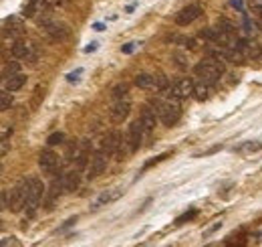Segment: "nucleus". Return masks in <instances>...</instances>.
Returning a JSON list of instances; mask_svg holds the SVG:
<instances>
[{
    "mask_svg": "<svg viewBox=\"0 0 262 247\" xmlns=\"http://www.w3.org/2000/svg\"><path fill=\"white\" fill-rule=\"evenodd\" d=\"M65 2H69V0H59V4H65Z\"/></svg>",
    "mask_w": 262,
    "mask_h": 247,
    "instance_id": "58836bf2",
    "label": "nucleus"
},
{
    "mask_svg": "<svg viewBox=\"0 0 262 247\" xmlns=\"http://www.w3.org/2000/svg\"><path fill=\"white\" fill-rule=\"evenodd\" d=\"M63 140H65V134H63V132H53V134L47 138V144H49V146H59V144H63Z\"/></svg>",
    "mask_w": 262,
    "mask_h": 247,
    "instance_id": "bb28decb",
    "label": "nucleus"
},
{
    "mask_svg": "<svg viewBox=\"0 0 262 247\" xmlns=\"http://www.w3.org/2000/svg\"><path fill=\"white\" fill-rule=\"evenodd\" d=\"M145 132H147V130H145V126H143V122H141V120H135V122H131L129 124L125 140H127V144H129L131 152H137V150H139V146H141V142H143V134H145Z\"/></svg>",
    "mask_w": 262,
    "mask_h": 247,
    "instance_id": "9d476101",
    "label": "nucleus"
},
{
    "mask_svg": "<svg viewBox=\"0 0 262 247\" xmlns=\"http://www.w3.org/2000/svg\"><path fill=\"white\" fill-rule=\"evenodd\" d=\"M125 191L123 189H111V191H103L93 203H91V211H99L101 207H105V205H109V203H113V201H117L121 195H123Z\"/></svg>",
    "mask_w": 262,
    "mask_h": 247,
    "instance_id": "4468645a",
    "label": "nucleus"
},
{
    "mask_svg": "<svg viewBox=\"0 0 262 247\" xmlns=\"http://www.w3.org/2000/svg\"><path fill=\"white\" fill-rule=\"evenodd\" d=\"M107 160H109V156L97 150V152L91 156V160H89V166H87V179H89V181L99 179V177L105 172V168H107Z\"/></svg>",
    "mask_w": 262,
    "mask_h": 247,
    "instance_id": "1a4fd4ad",
    "label": "nucleus"
},
{
    "mask_svg": "<svg viewBox=\"0 0 262 247\" xmlns=\"http://www.w3.org/2000/svg\"><path fill=\"white\" fill-rule=\"evenodd\" d=\"M196 215H198V211H196V209H192L190 213H184V215H180V217L176 219V225H184L186 221H192Z\"/></svg>",
    "mask_w": 262,
    "mask_h": 247,
    "instance_id": "cd10ccee",
    "label": "nucleus"
},
{
    "mask_svg": "<svg viewBox=\"0 0 262 247\" xmlns=\"http://www.w3.org/2000/svg\"><path fill=\"white\" fill-rule=\"evenodd\" d=\"M12 136V128H8V126H4L2 128V140H8Z\"/></svg>",
    "mask_w": 262,
    "mask_h": 247,
    "instance_id": "72a5a7b5",
    "label": "nucleus"
},
{
    "mask_svg": "<svg viewBox=\"0 0 262 247\" xmlns=\"http://www.w3.org/2000/svg\"><path fill=\"white\" fill-rule=\"evenodd\" d=\"M137 45H139V43H127V45L121 47V51H123V53H133V49H135Z\"/></svg>",
    "mask_w": 262,
    "mask_h": 247,
    "instance_id": "473e14b6",
    "label": "nucleus"
},
{
    "mask_svg": "<svg viewBox=\"0 0 262 247\" xmlns=\"http://www.w3.org/2000/svg\"><path fill=\"white\" fill-rule=\"evenodd\" d=\"M171 59H173V63H176L178 69H182V71H188L190 69V59L184 53H173Z\"/></svg>",
    "mask_w": 262,
    "mask_h": 247,
    "instance_id": "5701e85b",
    "label": "nucleus"
},
{
    "mask_svg": "<svg viewBox=\"0 0 262 247\" xmlns=\"http://www.w3.org/2000/svg\"><path fill=\"white\" fill-rule=\"evenodd\" d=\"M167 156H169L167 152H165V154H159V156H157L155 160H151V162H147V164H145V168H149V166H153V164H157V162H161V160H165Z\"/></svg>",
    "mask_w": 262,
    "mask_h": 247,
    "instance_id": "2f4dec72",
    "label": "nucleus"
},
{
    "mask_svg": "<svg viewBox=\"0 0 262 247\" xmlns=\"http://www.w3.org/2000/svg\"><path fill=\"white\" fill-rule=\"evenodd\" d=\"M131 114V101L127 97L123 99H113L111 108H109V118L113 124H123Z\"/></svg>",
    "mask_w": 262,
    "mask_h": 247,
    "instance_id": "0eeeda50",
    "label": "nucleus"
},
{
    "mask_svg": "<svg viewBox=\"0 0 262 247\" xmlns=\"http://www.w3.org/2000/svg\"><path fill=\"white\" fill-rule=\"evenodd\" d=\"M236 49L246 57V59H256V57H260V47L256 45V43H252V41H248V39H238L236 41Z\"/></svg>",
    "mask_w": 262,
    "mask_h": 247,
    "instance_id": "dca6fc26",
    "label": "nucleus"
},
{
    "mask_svg": "<svg viewBox=\"0 0 262 247\" xmlns=\"http://www.w3.org/2000/svg\"><path fill=\"white\" fill-rule=\"evenodd\" d=\"M139 120L143 122V126H145V130L147 132H151V130H155V126H157V120H159V116H157V112H155V108L153 105H143L141 108V114H139Z\"/></svg>",
    "mask_w": 262,
    "mask_h": 247,
    "instance_id": "2eb2a0df",
    "label": "nucleus"
},
{
    "mask_svg": "<svg viewBox=\"0 0 262 247\" xmlns=\"http://www.w3.org/2000/svg\"><path fill=\"white\" fill-rule=\"evenodd\" d=\"M93 30H105V24L103 22H95L93 24Z\"/></svg>",
    "mask_w": 262,
    "mask_h": 247,
    "instance_id": "c9c22d12",
    "label": "nucleus"
},
{
    "mask_svg": "<svg viewBox=\"0 0 262 247\" xmlns=\"http://www.w3.org/2000/svg\"><path fill=\"white\" fill-rule=\"evenodd\" d=\"M254 12H256V14H258V16H260V18H262V8H256Z\"/></svg>",
    "mask_w": 262,
    "mask_h": 247,
    "instance_id": "4c0bfd02",
    "label": "nucleus"
},
{
    "mask_svg": "<svg viewBox=\"0 0 262 247\" xmlns=\"http://www.w3.org/2000/svg\"><path fill=\"white\" fill-rule=\"evenodd\" d=\"M182 47H188V49H196V39H192V37H178L176 39Z\"/></svg>",
    "mask_w": 262,
    "mask_h": 247,
    "instance_id": "c85d7f7f",
    "label": "nucleus"
},
{
    "mask_svg": "<svg viewBox=\"0 0 262 247\" xmlns=\"http://www.w3.org/2000/svg\"><path fill=\"white\" fill-rule=\"evenodd\" d=\"M202 12H204V8H202L200 4H190V6L182 8V10L176 14V24H178V26H188V24H192L194 20H198V18L202 16Z\"/></svg>",
    "mask_w": 262,
    "mask_h": 247,
    "instance_id": "9b49d317",
    "label": "nucleus"
},
{
    "mask_svg": "<svg viewBox=\"0 0 262 247\" xmlns=\"http://www.w3.org/2000/svg\"><path fill=\"white\" fill-rule=\"evenodd\" d=\"M135 85L139 89H153L155 87V75H151V73H139L135 77Z\"/></svg>",
    "mask_w": 262,
    "mask_h": 247,
    "instance_id": "aec40b11",
    "label": "nucleus"
},
{
    "mask_svg": "<svg viewBox=\"0 0 262 247\" xmlns=\"http://www.w3.org/2000/svg\"><path fill=\"white\" fill-rule=\"evenodd\" d=\"M16 73H20V65H18L16 61L6 63V65L2 67V77H4V79H6V77H10V75H16Z\"/></svg>",
    "mask_w": 262,
    "mask_h": 247,
    "instance_id": "393cba45",
    "label": "nucleus"
},
{
    "mask_svg": "<svg viewBox=\"0 0 262 247\" xmlns=\"http://www.w3.org/2000/svg\"><path fill=\"white\" fill-rule=\"evenodd\" d=\"M24 85H26V75H22V73H16V75H10V77L4 79V89L12 91V93L22 89Z\"/></svg>",
    "mask_w": 262,
    "mask_h": 247,
    "instance_id": "a211bd4d",
    "label": "nucleus"
},
{
    "mask_svg": "<svg viewBox=\"0 0 262 247\" xmlns=\"http://www.w3.org/2000/svg\"><path fill=\"white\" fill-rule=\"evenodd\" d=\"M10 105H12V91L4 89V91L0 93V110L6 112V110H10Z\"/></svg>",
    "mask_w": 262,
    "mask_h": 247,
    "instance_id": "a878e982",
    "label": "nucleus"
},
{
    "mask_svg": "<svg viewBox=\"0 0 262 247\" xmlns=\"http://www.w3.org/2000/svg\"><path fill=\"white\" fill-rule=\"evenodd\" d=\"M224 71H226L224 61H218V59H214V57L204 59V61H200V63L194 67L196 77H200V81H206V83H212V85L220 81V77L224 75Z\"/></svg>",
    "mask_w": 262,
    "mask_h": 247,
    "instance_id": "f03ea898",
    "label": "nucleus"
},
{
    "mask_svg": "<svg viewBox=\"0 0 262 247\" xmlns=\"http://www.w3.org/2000/svg\"><path fill=\"white\" fill-rule=\"evenodd\" d=\"M167 89H169L167 77H165V75H155V87H153V91H155V93H165Z\"/></svg>",
    "mask_w": 262,
    "mask_h": 247,
    "instance_id": "b1692460",
    "label": "nucleus"
},
{
    "mask_svg": "<svg viewBox=\"0 0 262 247\" xmlns=\"http://www.w3.org/2000/svg\"><path fill=\"white\" fill-rule=\"evenodd\" d=\"M24 183H26V205H24V211H26L28 215H32V213L36 211V207H38L42 195H45V185H42V181L36 179V177L24 179Z\"/></svg>",
    "mask_w": 262,
    "mask_h": 247,
    "instance_id": "20e7f679",
    "label": "nucleus"
},
{
    "mask_svg": "<svg viewBox=\"0 0 262 247\" xmlns=\"http://www.w3.org/2000/svg\"><path fill=\"white\" fill-rule=\"evenodd\" d=\"M81 73H83V69H75L73 73H69V75H67V81H69V83H77Z\"/></svg>",
    "mask_w": 262,
    "mask_h": 247,
    "instance_id": "c756f323",
    "label": "nucleus"
},
{
    "mask_svg": "<svg viewBox=\"0 0 262 247\" xmlns=\"http://www.w3.org/2000/svg\"><path fill=\"white\" fill-rule=\"evenodd\" d=\"M26 205V183L20 181L14 189L2 191V209L10 213H20Z\"/></svg>",
    "mask_w": 262,
    "mask_h": 247,
    "instance_id": "7ed1b4c3",
    "label": "nucleus"
},
{
    "mask_svg": "<svg viewBox=\"0 0 262 247\" xmlns=\"http://www.w3.org/2000/svg\"><path fill=\"white\" fill-rule=\"evenodd\" d=\"M262 150V142H242L240 146L234 148L236 154H252V152H258Z\"/></svg>",
    "mask_w": 262,
    "mask_h": 247,
    "instance_id": "412c9836",
    "label": "nucleus"
},
{
    "mask_svg": "<svg viewBox=\"0 0 262 247\" xmlns=\"http://www.w3.org/2000/svg\"><path fill=\"white\" fill-rule=\"evenodd\" d=\"M127 93H129V85L127 83H117L111 89V99H123V97H127Z\"/></svg>",
    "mask_w": 262,
    "mask_h": 247,
    "instance_id": "4be33fe9",
    "label": "nucleus"
},
{
    "mask_svg": "<svg viewBox=\"0 0 262 247\" xmlns=\"http://www.w3.org/2000/svg\"><path fill=\"white\" fill-rule=\"evenodd\" d=\"M63 187H65V193H75L81 187V170L75 168V170L65 172L63 174Z\"/></svg>",
    "mask_w": 262,
    "mask_h": 247,
    "instance_id": "f3484780",
    "label": "nucleus"
},
{
    "mask_svg": "<svg viewBox=\"0 0 262 247\" xmlns=\"http://www.w3.org/2000/svg\"><path fill=\"white\" fill-rule=\"evenodd\" d=\"M95 49H97V43H91V45H89L85 51H87V53H91V51H95Z\"/></svg>",
    "mask_w": 262,
    "mask_h": 247,
    "instance_id": "e433bc0d",
    "label": "nucleus"
},
{
    "mask_svg": "<svg viewBox=\"0 0 262 247\" xmlns=\"http://www.w3.org/2000/svg\"><path fill=\"white\" fill-rule=\"evenodd\" d=\"M248 4L256 10V8H262V0H248Z\"/></svg>",
    "mask_w": 262,
    "mask_h": 247,
    "instance_id": "f704fd0d",
    "label": "nucleus"
},
{
    "mask_svg": "<svg viewBox=\"0 0 262 247\" xmlns=\"http://www.w3.org/2000/svg\"><path fill=\"white\" fill-rule=\"evenodd\" d=\"M10 53H12V57H14V59H18V61H34V59H36L34 47H32L28 41H20V39H16V41H14V45H12Z\"/></svg>",
    "mask_w": 262,
    "mask_h": 247,
    "instance_id": "f8f14e48",
    "label": "nucleus"
},
{
    "mask_svg": "<svg viewBox=\"0 0 262 247\" xmlns=\"http://www.w3.org/2000/svg\"><path fill=\"white\" fill-rule=\"evenodd\" d=\"M121 140H123L121 134H119L117 130H111V132H107V134H103V136L99 138L97 150L103 152V154H107V156H115V152H117Z\"/></svg>",
    "mask_w": 262,
    "mask_h": 247,
    "instance_id": "423d86ee",
    "label": "nucleus"
},
{
    "mask_svg": "<svg viewBox=\"0 0 262 247\" xmlns=\"http://www.w3.org/2000/svg\"><path fill=\"white\" fill-rule=\"evenodd\" d=\"M194 89H196L194 79L182 77V79L173 81L165 93H167L169 97H176V99H188V97H194Z\"/></svg>",
    "mask_w": 262,
    "mask_h": 247,
    "instance_id": "39448f33",
    "label": "nucleus"
},
{
    "mask_svg": "<svg viewBox=\"0 0 262 247\" xmlns=\"http://www.w3.org/2000/svg\"><path fill=\"white\" fill-rule=\"evenodd\" d=\"M149 105L155 108L157 116H159V122L167 128L176 126L182 118V105H180V99L176 97H167V99H159V97H151L149 99Z\"/></svg>",
    "mask_w": 262,
    "mask_h": 247,
    "instance_id": "f257e3e1",
    "label": "nucleus"
},
{
    "mask_svg": "<svg viewBox=\"0 0 262 247\" xmlns=\"http://www.w3.org/2000/svg\"><path fill=\"white\" fill-rule=\"evenodd\" d=\"M212 95H214V87H212V83H206V81H200V83H196L194 97H196L198 101H208Z\"/></svg>",
    "mask_w": 262,
    "mask_h": 247,
    "instance_id": "6ab92c4d",
    "label": "nucleus"
},
{
    "mask_svg": "<svg viewBox=\"0 0 262 247\" xmlns=\"http://www.w3.org/2000/svg\"><path fill=\"white\" fill-rule=\"evenodd\" d=\"M2 32H4V37L20 39L24 34V22H22V18L20 16H8V18H4Z\"/></svg>",
    "mask_w": 262,
    "mask_h": 247,
    "instance_id": "ddd939ff",
    "label": "nucleus"
},
{
    "mask_svg": "<svg viewBox=\"0 0 262 247\" xmlns=\"http://www.w3.org/2000/svg\"><path fill=\"white\" fill-rule=\"evenodd\" d=\"M0 245H18V241H16V239H14V237H2V239H0Z\"/></svg>",
    "mask_w": 262,
    "mask_h": 247,
    "instance_id": "7c9ffc66",
    "label": "nucleus"
},
{
    "mask_svg": "<svg viewBox=\"0 0 262 247\" xmlns=\"http://www.w3.org/2000/svg\"><path fill=\"white\" fill-rule=\"evenodd\" d=\"M38 168L45 172V174H57L59 168H61V160H59V154H55L53 150H42L38 154Z\"/></svg>",
    "mask_w": 262,
    "mask_h": 247,
    "instance_id": "6e6552de",
    "label": "nucleus"
}]
</instances>
